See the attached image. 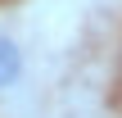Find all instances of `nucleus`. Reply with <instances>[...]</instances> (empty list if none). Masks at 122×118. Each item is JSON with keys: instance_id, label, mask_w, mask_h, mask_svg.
<instances>
[{"instance_id": "nucleus-1", "label": "nucleus", "mask_w": 122, "mask_h": 118, "mask_svg": "<svg viewBox=\"0 0 122 118\" xmlns=\"http://www.w3.org/2000/svg\"><path fill=\"white\" fill-rule=\"evenodd\" d=\"M32 77V59H27V45L18 32L0 27V96H18Z\"/></svg>"}]
</instances>
